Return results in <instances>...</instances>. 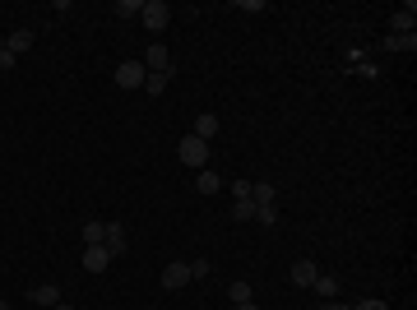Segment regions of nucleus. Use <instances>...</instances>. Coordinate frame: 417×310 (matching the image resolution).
Instances as JSON below:
<instances>
[{"label": "nucleus", "instance_id": "obj_1", "mask_svg": "<svg viewBox=\"0 0 417 310\" xmlns=\"http://www.w3.org/2000/svg\"><path fill=\"white\" fill-rule=\"evenodd\" d=\"M139 19H144V28H154V33H163L167 23H172V5H167V0H144Z\"/></svg>", "mask_w": 417, "mask_h": 310}, {"label": "nucleus", "instance_id": "obj_2", "mask_svg": "<svg viewBox=\"0 0 417 310\" xmlns=\"http://www.w3.org/2000/svg\"><path fill=\"white\" fill-rule=\"evenodd\" d=\"M176 153H181V162H186V167H199V172H204V162H208V144H204V139H195V134H186V139L176 144Z\"/></svg>", "mask_w": 417, "mask_h": 310}, {"label": "nucleus", "instance_id": "obj_3", "mask_svg": "<svg viewBox=\"0 0 417 310\" xmlns=\"http://www.w3.org/2000/svg\"><path fill=\"white\" fill-rule=\"evenodd\" d=\"M149 75H172V51H167L163 42H154L149 51H144V60H139Z\"/></svg>", "mask_w": 417, "mask_h": 310}, {"label": "nucleus", "instance_id": "obj_4", "mask_svg": "<svg viewBox=\"0 0 417 310\" xmlns=\"http://www.w3.org/2000/svg\"><path fill=\"white\" fill-rule=\"evenodd\" d=\"M144 75L149 70L139 60H125V65H116V89H144Z\"/></svg>", "mask_w": 417, "mask_h": 310}, {"label": "nucleus", "instance_id": "obj_5", "mask_svg": "<svg viewBox=\"0 0 417 310\" xmlns=\"http://www.w3.org/2000/svg\"><path fill=\"white\" fill-rule=\"evenodd\" d=\"M28 301H33L37 310H51L56 301H61V288H56V283H33V288H28Z\"/></svg>", "mask_w": 417, "mask_h": 310}, {"label": "nucleus", "instance_id": "obj_6", "mask_svg": "<svg viewBox=\"0 0 417 310\" xmlns=\"http://www.w3.org/2000/svg\"><path fill=\"white\" fill-rule=\"evenodd\" d=\"M186 283H190V264L186 259H172V264L163 269V288L176 292V288H186Z\"/></svg>", "mask_w": 417, "mask_h": 310}, {"label": "nucleus", "instance_id": "obj_7", "mask_svg": "<svg viewBox=\"0 0 417 310\" xmlns=\"http://www.w3.org/2000/svg\"><path fill=\"white\" fill-rule=\"evenodd\" d=\"M218 130H223V121H218V116H213V111H199V116H195V130H190V134L208 144V139H218Z\"/></svg>", "mask_w": 417, "mask_h": 310}, {"label": "nucleus", "instance_id": "obj_8", "mask_svg": "<svg viewBox=\"0 0 417 310\" xmlns=\"http://www.w3.org/2000/svg\"><path fill=\"white\" fill-rule=\"evenodd\" d=\"M84 269H88V273H107V269H111L107 245H88V250H84Z\"/></svg>", "mask_w": 417, "mask_h": 310}, {"label": "nucleus", "instance_id": "obj_9", "mask_svg": "<svg viewBox=\"0 0 417 310\" xmlns=\"http://www.w3.org/2000/svg\"><path fill=\"white\" fill-rule=\"evenodd\" d=\"M102 245H107V255H125V227L121 222H107V236H102Z\"/></svg>", "mask_w": 417, "mask_h": 310}, {"label": "nucleus", "instance_id": "obj_10", "mask_svg": "<svg viewBox=\"0 0 417 310\" xmlns=\"http://www.w3.org/2000/svg\"><path fill=\"white\" fill-rule=\"evenodd\" d=\"M33 42H37V33H33V28H14V33H10V42H5V51H10V56H19V51H28Z\"/></svg>", "mask_w": 417, "mask_h": 310}, {"label": "nucleus", "instance_id": "obj_11", "mask_svg": "<svg viewBox=\"0 0 417 310\" xmlns=\"http://www.w3.org/2000/svg\"><path fill=\"white\" fill-rule=\"evenodd\" d=\"M316 278H320V269L311 264V259H297V264H292V283H297V288H311Z\"/></svg>", "mask_w": 417, "mask_h": 310}, {"label": "nucleus", "instance_id": "obj_12", "mask_svg": "<svg viewBox=\"0 0 417 310\" xmlns=\"http://www.w3.org/2000/svg\"><path fill=\"white\" fill-rule=\"evenodd\" d=\"M390 28H394L399 37H404V33H413V28H417V10H413V5H408V10H399L394 19H390Z\"/></svg>", "mask_w": 417, "mask_h": 310}, {"label": "nucleus", "instance_id": "obj_13", "mask_svg": "<svg viewBox=\"0 0 417 310\" xmlns=\"http://www.w3.org/2000/svg\"><path fill=\"white\" fill-rule=\"evenodd\" d=\"M251 200H255V204H274V200H278L274 181H251Z\"/></svg>", "mask_w": 417, "mask_h": 310}, {"label": "nucleus", "instance_id": "obj_14", "mask_svg": "<svg viewBox=\"0 0 417 310\" xmlns=\"http://www.w3.org/2000/svg\"><path fill=\"white\" fill-rule=\"evenodd\" d=\"M79 236H84V245H102V236H107V222H84V227H79Z\"/></svg>", "mask_w": 417, "mask_h": 310}, {"label": "nucleus", "instance_id": "obj_15", "mask_svg": "<svg viewBox=\"0 0 417 310\" xmlns=\"http://www.w3.org/2000/svg\"><path fill=\"white\" fill-rule=\"evenodd\" d=\"M195 190H199V195H218V190H223V176H218V172H199V176H195Z\"/></svg>", "mask_w": 417, "mask_h": 310}, {"label": "nucleus", "instance_id": "obj_16", "mask_svg": "<svg viewBox=\"0 0 417 310\" xmlns=\"http://www.w3.org/2000/svg\"><path fill=\"white\" fill-rule=\"evenodd\" d=\"M385 51H417V33H404V37L390 33L385 37Z\"/></svg>", "mask_w": 417, "mask_h": 310}, {"label": "nucleus", "instance_id": "obj_17", "mask_svg": "<svg viewBox=\"0 0 417 310\" xmlns=\"http://www.w3.org/2000/svg\"><path fill=\"white\" fill-rule=\"evenodd\" d=\"M311 288H316V292H320V297H325V301H339V278H330V273H320L316 283H311Z\"/></svg>", "mask_w": 417, "mask_h": 310}, {"label": "nucleus", "instance_id": "obj_18", "mask_svg": "<svg viewBox=\"0 0 417 310\" xmlns=\"http://www.w3.org/2000/svg\"><path fill=\"white\" fill-rule=\"evenodd\" d=\"M228 301H232V306H246V301H251V283H246V278H237V283L228 288Z\"/></svg>", "mask_w": 417, "mask_h": 310}, {"label": "nucleus", "instance_id": "obj_19", "mask_svg": "<svg viewBox=\"0 0 417 310\" xmlns=\"http://www.w3.org/2000/svg\"><path fill=\"white\" fill-rule=\"evenodd\" d=\"M139 10H144V0H116V5H111V14H116V19H135Z\"/></svg>", "mask_w": 417, "mask_h": 310}, {"label": "nucleus", "instance_id": "obj_20", "mask_svg": "<svg viewBox=\"0 0 417 310\" xmlns=\"http://www.w3.org/2000/svg\"><path fill=\"white\" fill-rule=\"evenodd\" d=\"M167 84H172V75H144V89H149V98L167 93Z\"/></svg>", "mask_w": 417, "mask_h": 310}, {"label": "nucleus", "instance_id": "obj_21", "mask_svg": "<svg viewBox=\"0 0 417 310\" xmlns=\"http://www.w3.org/2000/svg\"><path fill=\"white\" fill-rule=\"evenodd\" d=\"M232 218H237V222H251L255 218V200H232Z\"/></svg>", "mask_w": 417, "mask_h": 310}, {"label": "nucleus", "instance_id": "obj_22", "mask_svg": "<svg viewBox=\"0 0 417 310\" xmlns=\"http://www.w3.org/2000/svg\"><path fill=\"white\" fill-rule=\"evenodd\" d=\"M255 218H260L264 227H274V222H278V209H274V204H255Z\"/></svg>", "mask_w": 417, "mask_h": 310}, {"label": "nucleus", "instance_id": "obj_23", "mask_svg": "<svg viewBox=\"0 0 417 310\" xmlns=\"http://www.w3.org/2000/svg\"><path fill=\"white\" fill-rule=\"evenodd\" d=\"M228 195H232V200H251V181H232Z\"/></svg>", "mask_w": 417, "mask_h": 310}, {"label": "nucleus", "instance_id": "obj_24", "mask_svg": "<svg viewBox=\"0 0 417 310\" xmlns=\"http://www.w3.org/2000/svg\"><path fill=\"white\" fill-rule=\"evenodd\" d=\"M213 273V269H208V259H195V264H190V283H195V278H208Z\"/></svg>", "mask_w": 417, "mask_h": 310}, {"label": "nucleus", "instance_id": "obj_25", "mask_svg": "<svg viewBox=\"0 0 417 310\" xmlns=\"http://www.w3.org/2000/svg\"><path fill=\"white\" fill-rule=\"evenodd\" d=\"M352 310H390V306H385V301H357Z\"/></svg>", "mask_w": 417, "mask_h": 310}, {"label": "nucleus", "instance_id": "obj_26", "mask_svg": "<svg viewBox=\"0 0 417 310\" xmlns=\"http://www.w3.org/2000/svg\"><path fill=\"white\" fill-rule=\"evenodd\" d=\"M5 70H14V56L5 51V46H0V75H5Z\"/></svg>", "mask_w": 417, "mask_h": 310}, {"label": "nucleus", "instance_id": "obj_27", "mask_svg": "<svg viewBox=\"0 0 417 310\" xmlns=\"http://www.w3.org/2000/svg\"><path fill=\"white\" fill-rule=\"evenodd\" d=\"M320 310H352V306H343V301H325Z\"/></svg>", "mask_w": 417, "mask_h": 310}, {"label": "nucleus", "instance_id": "obj_28", "mask_svg": "<svg viewBox=\"0 0 417 310\" xmlns=\"http://www.w3.org/2000/svg\"><path fill=\"white\" fill-rule=\"evenodd\" d=\"M51 310H75V306H66V301H56V306H51Z\"/></svg>", "mask_w": 417, "mask_h": 310}, {"label": "nucleus", "instance_id": "obj_29", "mask_svg": "<svg viewBox=\"0 0 417 310\" xmlns=\"http://www.w3.org/2000/svg\"><path fill=\"white\" fill-rule=\"evenodd\" d=\"M237 310H260V306H255V301H246V306H237Z\"/></svg>", "mask_w": 417, "mask_h": 310}, {"label": "nucleus", "instance_id": "obj_30", "mask_svg": "<svg viewBox=\"0 0 417 310\" xmlns=\"http://www.w3.org/2000/svg\"><path fill=\"white\" fill-rule=\"evenodd\" d=\"M0 310H10V306H5V301H0Z\"/></svg>", "mask_w": 417, "mask_h": 310}]
</instances>
